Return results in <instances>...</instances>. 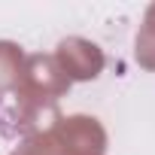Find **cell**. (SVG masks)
<instances>
[]
</instances>
